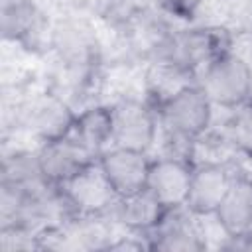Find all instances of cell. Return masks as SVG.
Instances as JSON below:
<instances>
[{"mask_svg":"<svg viewBox=\"0 0 252 252\" xmlns=\"http://www.w3.org/2000/svg\"><path fill=\"white\" fill-rule=\"evenodd\" d=\"M197 85L205 91L213 106L236 108L250 100L252 69L240 55L226 51L201 69Z\"/></svg>","mask_w":252,"mask_h":252,"instance_id":"cell-1","label":"cell"},{"mask_svg":"<svg viewBox=\"0 0 252 252\" xmlns=\"http://www.w3.org/2000/svg\"><path fill=\"white\" fill-rule=\"evenodd\" d=\"M161 126L185 140H197L207 132L213 118V102L195 83L158 106Z\"/></svg>","mask_w":252,"mask_h":252,"instance_id":"cell-2","label":"cell"},{"mask_svg":"<svg viewBox=\"0 0 252 252\" xmlns=\"http://www.w3.org/2000/svg\"><path fill=\"white\" fill-rule=\"evenodd\" d=\"M63 203L79 217H98L108 209H114L118 193L110 185L98 159L89 163L69 181L59 185Z\"/></svg>","mask_w":252,"mask_h":252,"instance_id":"cell-3","label":"cell"},{"mask_svg":"<svg viewBox=\"0 0 252 252\" xmlns=\"http://www.w3.org/2000/svg\"><path fill=\"white\" fill-rule=\"evenodd\" d=\"M228 51V37L219 28H193L167 37L158 57H167L197 73L207 63Z\"/></svg>","mask_w":252,"mask_h":252,"instance_id":"cell-4","label":"cell"},{"mask_svg":"<svg viewBox=\"0 0 252 252\" xmlns=\"http://www.w3.org/2000/svg\"><path fill=\"white\" fill-rule=\"evenodd\" d=\"M112 146L148 152L158 136V120L154 110L134 98L118 100L110 106Z\"/></svg>","mask_w":252,"mask_h":252,"instance_id":"cell-5","label":"cell"},{"mask_svg":"<svg viewBox=\"0 0 252 252\" xmlns=\"http://www.w3.org/2000/svg\"><path fill=\"white\" fill-rule=\"evenodd\" d=\"M193 175V163L185 158H171L161 156L152 159L146 189L169 211V209H183L189 195Z\"/></svg>","mask_w":252,"mask_h":252,"instance_id":"cell-6","label":"cell"},{"mask_svg":"<svg viewBox=\"0 0 252 252\" xmlns=\"http://www.w3.org/2000/svg\"><path fill=\"white\" fill-rule=\"evenodd\" d=\"M94 159L98 158H94L87 148H83L71 136L43 142V146L37 152L39 169L53 187H59L65 181H69L73 175H77Z\"/></svg>","mask_w":252,"mask_h":252,"instance_id":"cell-7","label":"cell"},{"mask_svg":"<svg viewBox=\"0 0 252 252\" xmlns=\"http://www.w3.org/2000/svg\"><path fill=\"white\" fill-rule=\"evenodd\" d=\"M98 163L120 197L146 187L152 159L148 158V152L110 146L98 156Z\"/></svg>","mask_w":252,"mask_h":252,"instance_id":"cell-8","label":"cell"},{"mask_svg":"<svg viewBox=\"0 0 252 252\" xmlns=\"http://www.w3.org/2000/svg\"><path fill=\"white\" fill-rule=\"evenodd\" d=\"M232 183L230 173L217 161L193 165L185 209L193 215H215Z\"/></svg>","mask_w":252,"mask_h":252,"instance_id":"cell-9","label":"cell"},{"mask_svg":"<svg viewBox=\"0 0 252 252\" xmlns=\"http://www.w3.org/2000/svg\"><path fill=\"white\" fill-rule=\"evenodd\" d=\"M222 232L232 240L252 238V179L232 177V183L215 211Z\"/></svg>","mask_w":252,"mask_h":252,"instance_id":"cell-10","label":"cell"},{"mask_svg":"<svg viewBox=\"0 0 252 252\" xmlns=\"http://www.w3.org/2000/svg\"><path fill=\"white\" fill-rule=\"evenodd\" d=\"M75 116L71 106L57 94H39L26 110V124L41 142H49L69 136Z\"/></svg>","mask_w":252,"mask_h":252,"instance_id":"cell-11","label":"cell"},{"mask_svg":"<svg viewBox=\"0 0 252 252\" xmlns=\"http://www.w3.org/2000/svg\"><path fill=\"white\" fill-rule=\"evenodd\" d=\"M0 32L8 41L35 43L43 33V14L33 0H2Z\"/></svg>","mask_w":252,"mask_h":252,"instance_id":"cell-12","label":"cell"},{"mask_svg":"<svg viewBox=\"0 0 252 252\" xmlns=\"http://www.w3.org/2000/svg\"><path fill=\"white\" fill-rule=\"evenodd\" d=\"M116 219L134 232H152L167 213V209L144 187L140 191L120 195L114 203Z\"/></svg>","mask_w":252,"mask_h":252,"instance_id":"cell-13","label":"cell"},{"mask_svg":"<svg viewBox=\"0 0 252 252\" xmlns=\"http://www.w3.org/2000/svg\"><path fill=\"white\" fill-rule=\"evenodd\" d=\"M152 248L165 252H193L203 250L205 242L201 240L197 228L189 222L187 217L179 213V209H169L161 222L152 230Z\"/></svg>","mask_w":252,"mask_h":252,"instance_id":"cell-14","label":"cell"},{"mask_svg":"<svg viewBox=\"0 0 252 252\" xmlns=\"http://www.w3.org/2000/svg\"><path fill=\"white\" fill-rule=\"evenodd\" d=\"M83 148H87L94 158L112 146V116L106 106H91L75 116L73 128L69 132Z\"/></svg>","mask_w":252,"mask_h":252,"instance_id":"cell-15","label":"cell"},{"mask_svg":"<svg viewBox=\"0 0 252 252\" xmlns=\"http://www.w3.org/2000/svg\"><path fill=\"white\" fill-rule=\"evenodd\" d=\"M53 45L59 57L71 67H85L96 53V37L81 22H61L53 32Z\"/></svg>","mask_w":252,"mask_h":252,"instance_id":"cell-16","label":"cell"},{"mask_svg":"<svg viewBox=\"0 0 252 252\" xmlns=\"http://www.w3.org/2000/svg\"><path fill=\"white\" fill-rule=\"evenodd\" d=\"M195 83V73L191 69L167 57H158L148 71V91L158 106Z\"/></svg>","mask_w":252,"mask_h":252,"instance_id":"cell-17","label":"cell"},{"mask_svg":"<svg viewBox=\"0 0 252 252\" xmlns=\"http://www.w3.org/2000/svg\"><path fill=\"white\" fill-rule=\"evenodd\" d=\"M226 138L238 152L252 158V100L234 108L226 126Z\"/></svg>","mask_w":252,"mask_h":252,"instance_id":"cell-18","label":"cell"},{"mask_svg":"<svg viewBox=\"0 0 252 252\" xmlns=\"http://www.w3.org/2000/svg\"><path fill=\"white\" fill-rule=\"evenodd\" d=\"M201 2H203V0H161V4H163L169 12H173V14H177V16H183V18L193 16V12L201 6Z\"/></svg>","mask_w":252,"mask_h":252,"instance_id":"cell-19","label":"cell"}]
</instances>
